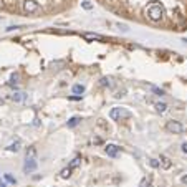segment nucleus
<instances>
[{
    "instance_id": "nucleus-16",
    "label": "nucleus",
    "mask_w": 187,
    "mask_h": 187,
    "mask_svg": "<svg viewBox=\"0 0 187 187\" xmlns=\"http://www.w3.org/2000/svg\"><path fill=\"white\" fill-rule=\"evenodd\" d=\"M5 180H7V182H10V184H13V185L17 184V179H15L12 174H5Z\"/></svg>"
},
{
    "instance_id": "nucleus-13",
    "label": "nucleus",
    "mask_w": 187,
    "mask_h": 187,
    "mask_svg": "<svg viewBox=\"0 0 187 187\" xmlns=\"http://www.w3.org/2000/svg\"><path fill=\"white\" fill-rule=\"evenodd\" d=\"M154 106H156V109L159 111V113H164V111L167 109V104H165V103H156Z\"/></svg>"
},
{
    "instance_id": "nucleus-18",
    "label": "nucleus",
    "mask_w": 187,
    "mask_h": 187,
    "mask_svg": "<svg viewBox=\"0 0 187 187\" xmlns=\"http://www.w3.org/2000/svg\"><path fill=\"white\" fill-rule=\"evenodd\" d=\"M101 86H111V79L109 78H101Z\"/></svg>"
},
{
    "instance_id": "nucleus-12",
    "label": "nucleus",
    "mask_w": 187,
    "mask_h": 187,
    "mask_svg": "<svg viewBox=\"0 0 187 187\" xmlns=\"http://www.w3.org/2000/svg\"><path fill=\"white\" fill-rule=\"evenodd\" d=\"M73 93H76V94L84 93V86H83V84H74V86H73Z\"/></svg>"
},
{
    "instance_id": "nucleus-5",
    "label": "nucleus",
    "mask_w": 187,
    "mask_h": 187,
    "mask_svg": "<svg viewBox=\"0 0 187 187\" xmlns=\"http://www.w3.org/2000/svg\"><path fill=\"white\" fill-rule=\"evenodd\" d=\"M38 10V5H36V2H33V0H26V2H23V12L26 13H33Z\"/></svg>"
},
{
    "instance_id": "nucleus-25",
    "label": "nucleus",
    "mask_w": 187,
    "mask_h": 187,
    "mask_svg": "<svg viewBox=\"0 0 187 187\" xmlns=\"http://www.w3.org/2000/svg\"><path fill=\"white\" fill-rule=\"evenodd\" d=\"M146 182H147V180H146V179H142V180H141V184H139V187H146Z\"/></svg>"
},
{
    "instance_id": "nucleus-1",
    "label": "nucleus",
    "mask_w": 187,
    "mask_h": 187,
    "mask_svg": "<svg viewBox=\"0 0 187 187\" xmlns=\"http://www.w3.org/2000/svg\"><path fill=\"white\" fill-rule=\"evenodd\" d=\"M131 113L124 108H113L109 111V117L114 121H121V119H126V117H129Z\"/></svg>"
},
{
    "instance_id": "nucleus-10",
    "label": "nucleus",
    "mask_w": 187,
    "mask_h": 187,
    "mask_svg": "<svg viewBox=\"0 0 187 187\" xmlns=\"http://www.w3.org/2000/svg\"><path fill=\"white\" fill-rule=\"evenodd\" d=\"M71 170H73L71 167H65V169H63L61 172H60V175H61L63 179H68V177H70V175H71Z\"/></svg>"
},
{
    "instance_id": "nucleus-22",
    "label": "nucleus",
    "mask_w": 187,
    "mask_h": 187,
    "mask_svg": "<svg viewBox=\"0 0 187 187\" xmlns=\"http://www.w3.org/2000/svg\"><path fill=\"white\" fill-rule=\"evenodd\" d=\"M152 91L156 93V94H159V96H162V94H164L162 89H159V88H156V86H152Z\"/></svg>"
},
{
    "instance_id": "nucleus-19",
    "label": "nucleus",
    "mask_w": 187,
    "mask_h": 187,
    "mask_svg": "<svg viewBox=\"0 0 187 187\" xmlns=\"http://www.w3.org/2000/svg\"><path fill=\"white\" fill-rule=\"evenodd\" d=\"M13 83H18V74L17 73H13L12 78H10V84H13Z\"/></svg>"
},
{
    "instance_id": "nucleus-15",
    "label": "nucleus",
    "mask_w": 187,
    "mask_h": 187,
    "mask_svg": "<svg viewBox=\"0 0 187 187\" xmlns=\"http://www.w3.org/2000/svg\"><path fill=\"white\" fill-rule=\"evenodd\" d=\"M149 165L154 169H157V167H161V162L157 161V159H149Z\"/></svg>"
},
{
    "instance_id": "nucleus-23",
    "label": "nucleus",
    "mask_w": 187,
    "mask_h": 187,
    "mask_svg": "<svg viewBox=\"0 0 187 187\" xmlns=\"http://www.w3.org/2000/svg\"><path fill=\"white\" fill-rule=\"evenodd\" d=\"M124 93H126V89H121V91H117V93H116V98H122V96H124Z\"/></svg>"
},
{
    "instance_id": "nucleus-8",
    "label": "nucleus",
    "mask_w": 187,
    "mask_h": 187,
    "mask_svg": "<svg viewBox=\"0 0 187 187\" xmlns=\"http://www.w3.org/2000/svg\"><path fill=\"white\" fill-rule=\"evenodd\" d=\"M159 162H161V167H162V169H170V165H172V162H170L165 156L159 157Z\"/></svg>"
},
{
    "instance_id": "nucleus-26",
    "label": "nucleus",
    "mask_w": 187,
    "mask_h": 187,
    "mask_svg": "<svg viewBox=\"0 0 187 187\" xmlns=\"http://www.w3.org/2000/svg\"><path fill=\"white\" fill-rule=\"evenodd\" d=\"M180 180H182V184H187V175H182V179H180Z\"/></svg>"
},
{
    "instance_id": "nucleus-28",
    "label": "nucleus",
    "mask_w": 187,
    "mask_h": 187,
    "mask_svg": "<svg viewBox=\"0 0 187 187\" xmlns=\"http://www.w3.org/2000/svg\"><path fill=\"white\" fill-rule=\"evenodd\" d=\"M2 104H3V99H2V98H0V106H2Z\"/></svg>"
},
{
    "instance_id": "nucleus-4",
    "label": "nucleus",
    "mask_w": 187,
    "mask_h": 187,
    "mask_svg": "<svg viewBox=\"0 0 187 187\" xmlns=\"http://www.w3.org/2000/svg\"><path fill=\"white\" fill-rule=\"evenodd\" d=\"M165 129H167L169 132H172V134H180L184 127H182V124H180L179 121H167Z\"/></svg>"
},
{
    "instance_id": "nucleus-21",
    "label": "nucleus",
    "mask_w": 187,
    "mask_h": 187,
    "mask_svg": "<svg viewBox=\"0 0 187 187\" xmlns=\"http://www.w3.org/2000/svg\"><path fill=\"white\" fill-rule=\"evenodd\" d=\"M12 99H13V101H22V94H20V93H15V94H12Z\"/></svg>"
},
{
    "instance_id": "nucleus-6",
    "label": "nucleus",
    "mask_w": 187,
    "mask_h": 187,
    "mask_svg": "<svg viewBox=\"0 0 187 187\" xmlns=\"http://www.w3.org/2000/svg\"><path fill=\"white\" fill-rule=\"evenodd\" d=\"M119 149L121 147H117L116 144H108V146L104 147V151H106V154H108L109 157H116L117 154H119Z\"/></svg>"
},
{
    "instance_id": "nucleus-3",
    "label": "nucleus",
    "mask_w": 187,
    "mask_h": 187,
    "mask_svg": "<svg viewBox=\"0 0 187 187\" xmlns=\"http://www.w3.org/2000/svg\"><path fill=\"white\" fill-rule=\"evenodd\" d=\"M36 167H38V164H36L35 157H26V159H25V164H23V172H25V174L35 172Z\"/></svg>"
},
{
    "instance_id": "nucleus-24",
    "label": "nucleus",
    "mask_w": 187,
    "mask_h": 187,
    "mask_svg": "<svg viewBox=\"0 0 187 187\" xmlns=\"http://www.w3.org/2000/svg\"><path fill=\"white\" fill-rule=\"evenodd\" d=\"M182 152H184V154H187V142H184V144H182Z\"/></svg>"
},
{
    "instance_id": "nucleus-11",
    "label": "nucleus",
    "mask_w": 187,
    "mask_h": 187,
    "mask_svg": "<svg viewBox=\"0 0 187 187\" xmlns=\"http://www.w3.org/2000/svg\"><path fill=\"white\" fill-rule=\"evenodd\" d=\"M79 121H81V119H79L78 116H74V117H71V119H70V121L66 122V126H68V127H74V126H76V124H78Z\"/></svg>"
},
{
    "instance_id": "nucleus-7",
    "label": "nucleus",
    "mask_w": 187,
    "mask_h": 187,
    "mask_svg": "<svg viewBox=\"0 0 187 187\" xmlns=\"http://www.w3.org/2000/svg\"><path fill=\"white\" fill-rule=\"evenodd\" d=\"M83 38L84 40H99V41H103L104 40V36H101V35H98V33H83Z\"/></svg>"
},
{
    "instance_id": "nucleus-9",
    "label": "nucleus",
    "mask_w": 187,
    "mask_h": 187,
    "mask_svg": "<svg viewBox=\"0 0 187 187\" xmlns=\"http://www.w3.org/2000/svg\"><path fill=\"white\" fill-rule=\"evenodd\" d=\"M20 146H22V142H20V141H15V142L10 144L7 149H8V151H12V152H17V151H20Z\"/></svg>"
},
{
    "instance_id": "nucleus-27",
    "label": "nucleus",
    "mask_w": 187,
    "mask_h": 187,
    "mask_svg": "<svg viewBox=\"0 0 187 187\" xmlns=\"http://www.w3.org/2000/svg\"><path fill=\"white\" fill-rule=\"evenodd\" d=\"M0 187H7V184H5V182H3L2 179H0Z\"/></svg>"
},
{
    "instance_id": "nucleus-29",
    "label": "nucleus",
    "mask_w": 187,
    "mask_h": 187,
    "mask_svg": "<svg viewBox=\"0 0 187 187\" xmlns=\"http://www.w3.org/2000/svg\"><path fill=\"white\" fill-rule=\"evenodd\" d=\"M0 18H2V17H0Z\"/></svg>"
},
{
    "instance_id": "nucleus-14",
    "label": "nucleus",
    "mask_w": 187,
    "mask_h": 187,
    "mask_svg": "<svg viewBox=\"0 0 187 187\" xmlns=\"http://www.w3.org/2000/svg\"><path fill=\"white\" fill-rule=\"evenodd\" d=\"M79 164H81V159H79V157H74L73 161L70 162V167H71V169H76Z\"/></svg>"
},
{
    "instance_id": "nucleus-2",
    "label": "nucleus",
    "mask_w": 187,
    "mask_h": 187,
    "mask_svg": "<svg viewBox=\"0 0 187 187\" xmlns=\"http://www.w3.org/2000/svg\"><path fill=\"white\" fill-rule=\"evenodd\" d=\"M147 17L152 20V22H159V20L162 18V8L159 7V5H152V7H149L146 10Z\"/></svg>"
},
{
    "instance_id": "nucleus-20",
    "label": "nucleus",
    "mask_w": 187,
    "mask_h": 187,
    "mask_svg": "<svg viewBox=\"0 0 187 187\" xmlns=\"http://www.w3.org/2000/svg\"><path fill=\"white\" fill-rule=\"evenodd\" d=\"M83 8H86V10H89V8H91V3H89V0H83Z\"/></svg>"
},
{
    "instance_id": "nucleus-17",
    "label": "nucleus",
    "mask_w": 187,
    "mask_h": 187,
    "mask_svg": "<svg viewBox=\"0 0 187 187\" xmlns=\"http://www.w3.org/2000/svg\"><path fill=\"white\" fill-rule=\"evenodd\" d=\"M36 156V149L35 147H28L26 149V157H35Z\"/></svg>"
}]
</instances>
